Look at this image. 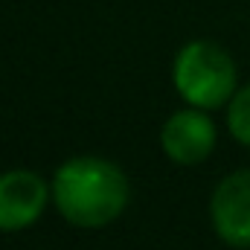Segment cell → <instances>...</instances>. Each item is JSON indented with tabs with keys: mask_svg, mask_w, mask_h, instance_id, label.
Instances as JSON below:
<instances>
[{
	"mask_svg": "<svg viewBox=\"0 0 250 250\" xmlns=\"http://www.w3.org/2000/svg\"><path fill=\"white\" fill-rule=\"evenodd\" d=\"M212 233L233 250H250V169L224 175L209 195Z\"/></svg>",
	"mask_w": 250,
	"mask_h": 250,
	"instance_id": "obj_4",
	"label": "cell"
},
{
	"mask_svg": "<svg viewBox=\"0 0 250 250\" xmlns=\"http://www.w3.org/2000/svg\"><path fill=\"white\" fill-rule=\"evenodd\" d=\"M172 87L192 108H227V102L239 90L236 59L215 41H189L172 59Z\"/></svg>",
	"mask_w": 250,
	"mask_h": 250,
	"instance_id": "obj_2",
	"label": "cell"
},
{
	"mask_svg": "<svg viewBox=\"0 0 250 250\" xmlns=\"http://www.w3.org/2000/svg\"><path fill=\"white\" fill-rule=\"evenodd\" d=\"M218 146V128L209 111L204 108H181L166 117L160 128V148L178 166H198L204 163Z\"/></svg>",
	"mask_w": 250,
	"mask_h": 250,
	"instance_id": "obj_5",
	"label": "cell"
},
{
	"mask_svg": "<svg viewBox=\"0 0 250 250\" xmlns=\"http://www.w3.org/2000/svg\"><path fill=\"white\" fill-rule=\"evenodd\" d=\"M53 204L50 181L35 169L0 172V233H21L41 221Z\"/></svg>",
	"mask_w": 250,
	"mask_h": 250,
	"instance_id": "obj_3",
	"label": "cell"
},
{
	"mask_svg": "<svg viewBox=\"0 0 250 250\" xmlns=\"http://www.w3.org/2000/svg\"><path fill=\"white\" fill-rule=\"evenodd\" d=\"M50 189L56 212L79 230H102L114 224L131 201L125 169L99 154L67 157L53 172Z\"/></svg>",
	"mask_w": 250,
	"mask_h": 250,
	"instance_id": "obj_1",
	"label": "cell"
},
{
	"mask_svg": "<svg viewBox=\"0 0 250 250\" xmlns=\"http://www.w3.org/2000/svg\"><path fill=\"white\" fill-rule=\"evenodd\" d=\"M227 131L230 137L250 148V82L248 84H239V90L233 93V99L227 102Z\"/></svg>",
	"mask_w": 250,
	"mask_h": 250,
	"instance_id": "obj_6",
	"label": "cell"
}]
</instances>
